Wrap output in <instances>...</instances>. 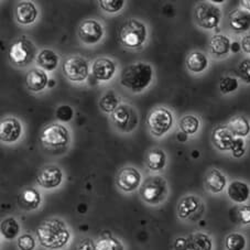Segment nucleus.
<instances>
[{"label": "nucleus", "instance_id": "nucleus-4", "mask_svg": "<svg viewBox=\"0 0 250 250\" xmlns=\"http://www.w3.org/2000/svg\"><path fill=\"white\" fill-rule=\"evenodd\" d=\"M146 28L139 20L130 19L125 22L119 31L122 44L129 49H139L146 40Z\"/></svg>", "mask_w": 250, "mask_h": 250}, {"label": "nucleus", "instance_id": "nucleus-45", "mask_svg": "<svg viewBox=\"0 0 250 250\" xmlns=\"http://www.w3.org/2000/svg\"><path fill=\"white\" fill-rule=\"evenodd\" d=\"M240 5L243 7V9L250 11V0H241Z\"/></svg>", "mask_w": 250, "mask_h": 250}, {"label": "nucleus", "instance_id": "nucleus-30", "mask_svg": "<svg viewBox=\"0 0 250 250\" xmlns=\"http://www.w3.org/2000/svg\"><path fill=\"white\" fill-rule=\"evenodd\" d=\"M0 232L6 240H14L20 234V224L14 217H7L0 224Z\"/></svg>", "mask_w": 250, "mask_h": 250}, {"label": "nucleus", "instance_id": "nucleus-36", "mask_svg": "<svg viewBox=\"0 0 250 250\" xmlns=\"http://www.w3.org/2000/svg\"><path fill=\"white\" fill-rule=\"evenodd\" d=\"M17 246L19 250H34L37 247V241L30 234H23L17 239Z\"/></svg>", "mask_w": 250, "mask_h": 250}, {"label": "nucleus", "instance_id": "nucleus-38", "mask_svg": "<svg viewBox=\"0 0 250 250\" xmlns=\"http://www.w3.org/2000/svg\"><path fill=\"white\" fill-rule=\"evenodd\" d=\"M237 222L243 226H250V204L240 205L236 210Z\"/></svg>", "mask_w": 250, "mask_h": 250}, {"label": "nucleus", "instance_id": "nucleus-32", "mask_svg": "<svg viewBox=\"0 0 250 250\" xmlns=\"http://www.w3.org/2000/svg\"><path fill=\"white\" fill-rule=\"evenodd\" d=\"M248 246V241L246 236L241 232H230L225 238V249L226 250H246Z\"/></svg>", "mask_w": 250, "mask_h": 250}, {"label": "nucleus", "instance_id": "nucleus-23", "mask_svg": "<svg viewBox=\"0 0 250 250\" xmlns=\"http://www.w3.org/2000/svg\"><path fill=\"white\" fill-rule=\"evenodd\" d=\"M25 85L31 92H41L47 85V75L45 71L41 70V68L30 70L25 76Z\"/></svg>", "mask_w": 250, "mask_h": 250}, {"label": "nucleus", "instance_id": "nucleus-35", "mask_svg": "<svg viewBox=\"0 0 250 250\" xmlns=\"http://www.w3.org/2000/svg\"><path fill=\"white\" fill-rule=\"evenodd\" d=\"M238 87H239V82L236 77L225 76L223 77L221 82H219V90H221V93L224 95L234 93L238 89Z\"/></svg>", "mask_w": 250, "mask_h": 250}, {"label": "nucleus", "instance_id": "nucleus-25", "mask_svg": "<svg viewBox=\"0 0 250 250\" xmlns=\"http://www.w3.org/2000/svg\"><path fill=\"white\" fill-rule=\"evenodd\" d=\"M188 250H214V241L208 234L203 231L193 232L188 236Z\"/></svg>", "mask_w": 250, "mask_h": 250}, {"label": "nucleus", "instance_id": "nucleus-31", "mask_svg": "<svg viewBox=\"0 0 250 250\" xmlns=\"http://www.w3.org/2000/svg\"><path fill=\"white\" fill-rule=\"evenodd\" d=\"M120 103V98L116 95L114 90H107L99 99V107L103 111L107 114H113L118 108Z\"/></svg>", "mask_w": 250, "mask_h": 250}, {"label": "nucleus", "instance_id": "nucleus-27", "mask_svg": "<svg viewBox=\"0 0 250 250\" xmlns=\"http://www.w3.org/2000/svg\"><path fill=\"white\" fill-rule=\"evenodd\" d=\"M146 167L151 171H161L167 166V154L161 149H152L146 154Z\"/></svg>", "mask_w": 250, "mask_h": 250}, {"label": "nucleus", "instance_id": "nucleus-20", "mask_svg": "<svg viewBox=\"0 0 250 250\" xmlns=\"http://www.w3.org/2000/svg\"><path fill=\"white\" fill-rule=\"evenodd\" d=\"M236 137L227 126H219L214 129L212 133V141L219 151H230Z\"/></svg>", "mask_w": 250, "mask_h": 250}, {"label": "nucleus", "instance_id": "nucleus-8", "mask_svg": "<svg viewBox=\"0 0 250 250\" xmlns=\"http://www.w3.org/2000/svg\"><path fill=\"white\" fill-rule=\"evenodd\" d=\"M205 205L202 198L194 194L183 196L176 206V214L182 221H195L204 213Z\"/></svg>", "mask_w": 250, "mask_h": 250}, {"label": "nucleus", "instance_id": "nucleus-14", "mask_svg": "<svg viewBox=\"0 0 250 250\" xmlns=\"http://www.w3.org/2000/svg\"><path fill=\"white\" fill-rule=\"evenodd\" d=\"M104 28L97 20L88 19L83 21L79 27V37L86 44H95L102 40Z\"/></svg>", "mask_w": 250, "mask_h": 250}, {"label": "nucleus", "instance_id": "nucleus-10", "mask_svg": "<svg viewBox=\"0 0 250 250\" xmlns=\"http://www.w3.org/2000/svg\"><path fill=\"white\" fill-rule=\"evenodd\" d=\"M62 71L70 81L83 82L88 76L89 64L87 60L81 55H72L63 62Z\"/></svg>", "mask_w": 250, "mask_h": 250}, {"label": "nucleus", "instance_id": "nucleus-9", "mask_svg": "<svg viewBox=\"0 0 250 250\" xmlns=\"http://www.w3.org/2000/svg\"><path fill=\"white\" fill-rule=\"evenodd\" d=\"M40 140L49 148H61L67 146L70 141V132L63 125L51 124L42 129Z\"/></svg>", "mask_w": 250, "mask_h": 250}, {"label": "nucleus", "instance_id": "nucleus-18", "mask_svg": "<svg viewBox=\"0 0 250 250\" xmlns=\"http://www.w3.org/2000/svg\"><path fill=\"white\" fill-rule=\"evenodd\" d=\"M229 25L232 31L235 33H247L250 31V11L243 9V8H237L230 11L229 17Z\"/></svg>", "mask_w": 250, "mask_h": 250}, {"label": "nucleus", "instance_id": "nucleus-41", "mask_svg": "<svg viewBox=\"0 0 250 250\" xmlns=\"http://www.w3.org/2000/svg\"><path fill=\"white\" fill-rule=\"evenodd\" d=\"M239 77L246 84H250V59H245L238 64Z\"/></svg>", "mask_w": 250, "mask_h": 250}, {"label": "nucleus", "instance_id": "nucleus-22", "mask_svg": "<svg viewBox=\"0 0 250 250\" xmlns=\"http://www.w3.org/2000/svg\"><path fill=\"white\" fill-rule=\"evenodd\" d=\"M38 17L37 7L33 2L22 1L16 7V19L20 24L28 25L33 23Z\"/></svg>", "mask_w": 250, "mask_h": 250}, {"label": "nucleus", "instance_id": "nucleus-6", "mask_svg": "<svg viewBox=\"0 0 250 250\" xmlns=\"http://www.w3.org/2000/svg\"><path fill=\"white\" fill-rule=\"evenodd\" d=\"M194 19L198 27L203 29L217 28L222 20V10L212 1L200 2L194 9Z\"/></svg>", "mask_w": 250, "mask_h": 250}, {"label": "nucleus", "instance_id": "nucleus-13", "mask_svg": "<svg viewBox=\"0 0 250 250\" xmlns=\"http://www.w3.org/2000/svg\"><path fill=\"white\" fill-rule=\"evenodd\" d=\"M63 181V172L57 166L43 167L37 174V183L46 189L57 188Z\"/></svg>", "mask_w": 250, "mask_h": 250}, {"label": "nucleus", "instance_id": "nucleus-19", "mask_svg": "<svg viewBox=\"0 0 250 250\" xmlns=\"http://www.w3.org/2000/svg\"><path fill=\"white\" fill-rule=\"evenodd\" d=\"M204 187L212 194H219L227 188V178L221 170L210 169L205 175Z\"/></svg>", "mask_w": 250, "mask_h": 250}, {"label": "nucleus", "instance_id": "nucleus-1", "mask_svg": "<svg viewBox=\"0 0 250 250\" xmlns=\"http://www.w3.org/2000/svg\"><path fill=\"white\" fill-rule=\"evenodd\" d=\"M40 245L47 250H61L71 241V231L66 223L60 218H50L37 228Z\"/></svg>", "mask_w": 250, "mask_h": 250}, {"label": "nucleus", "instance_id": "nucleus-12", "mask_svg": "<svg viewBox=\"0 0 250 250\" xmlns=\"http://www.w3.org/2000/svg\"><path fill=\"white\" fill-rule=\"evenodd\" d=\"M142 184V176L136 167H123L116 176V185L125 193H132L140 188Z\"/></svg>", "mask_w": 250, "mask_h": 250}, {"label": "nucleus", "instance_id": "nucleus-16", "mask_svg": "<svg viewBox=\"0 0 250 250\" xmlns=\"http://www.w3.org/2000/svg\"><path fill=\"white\" fill-rule=\"evenodd\" d=\"M17 203H18L19 208L22 210H25V212L36 210L40 208L42 203L41 194L36 188H25L19 193Z\"/></svg>", "mask_w": 250, "mask_h": 250}, {"label": "nucleus", "instance_id": "nucleus-42", "mask_svg": "<svg viewBox=\"0 0 250 250\" xmlns=\"http://www.w3.org/2000/svg\"><path fill=\"white\" fill-rule=\"evenodd\" d=\"M75 250H96V243L90 238H83L77 244Z\"/></svg>", "mask_w": 250, "mask_h": 250}, {"label": "nucleus", "instance_id": "nucleus-15", "mask_svg": "<svg viewBox=\"0 0 250 250\" xmlns=\"http://www.w3.org/2000/svg\"><path fill=\"white\" fill-rule=\"evenodd\" d=\"M227 196L235 204H246L250 200V185L240 180H234L226 188Z\"/></svg>", "mask_w": 250, "mask_h": 250}, {"label": "nucleus", "instance_id": "nucleus-11", "mask_svg": "<svg viewBox=\"0 0 250 250\" xmlns=\"http://www.w3.org/2000/svg\"><path fill=\"white\" fill-rule=\"evenodd\" d=\"M111 120L120 131L130 132L138 125V114L131 106L119 105L111 114Z\"/></svg>", "mask_w": 250, "mask_h": 250}, {"label": "nucleus", "instance_id": "nucleus-39", "mask_svg": "<svg viewBox=\"0 0 250 250\" xmlns=\"http://www.w3.org/2000/svg\"><path fill=\"white\" fill-rule=\"evenodd\" d=\"M55 116H57V118L60 120V122L68 123L73 119V116H74V110H73L71 106L62 105V106L58 107Z\"/></svg>", "mask_w": 250, "mask_h": 250}, {"label": "nucleus", "instance_id": "nucleus-33", "mask_svg": "<svg viewBox=\"0 0 250 250\" xmlns=\"http://www.w3.org/2000/svg\"><path fill=\"white\" fill-rule=\"evenodd\" d=\"M201 123L196 116L193 115H187L180 120V129L181 131L185 133L187 136H193L200 129Z\"/></svg>", "mask_w": 250, "mask_h": 250}, {"label": "nucleus", "instance_id": "nucleus-2", "mask_svg": "<svg viewBox=\"0 0 250 250\" xmlns=\"http://www.w3.org/2000/svg\"><path fill=\"white\" fill-rule=\"evenodd\" d=\"M153 77V70L150 64L138 62L124 68L120 83L133 93H140L150 85Z\"/></svg>", "mask_w": 250, "mask_h": 250}, {"label": "nucleus", "instance_id": "nucleus-5", "mask_svg": "<svg viewBox=\"0 0 250 250\" xmlns=\"http://www.w3.org/2000/svg\"><path fill=\"white\" fill-rule=\"evenodd\" d=\"M37 50L36 46L31 40L28 38L22 37L16 40L9 47V57L10 62L18 67H25L31 64L34 58L37 59Z\"/></svg>", "mask_w": 250, "mask_h": 250}, {"label": "nucleus", "instance_id": "nucleus-17", "mask_svg": "<svg viewBox=\"0 0 250 250\" xmlns=\"http://www.w3.org/2000/svg\"><path fill=\"white\" fill-rule=\"evenodd\" d=\"M22 133V126L18 119L8 117L0 123V139L3 142H15Z\"/></svg>", "mask_w": 250, "mask_h": 250}, {"label": "nucleus", "instance_id": "nucleus-29", "mask_svg": "<svg viewBox=\"0 0 250 250\" xmlns=\"http://www.w3.org/2000/svg\"><path fill=\"white\" fill-rule=\"evenodd\" d=\"M227 127L236 138H245L250 135V122L244 116L231 118Z\"/></svg>", "mask_w": 250, "mask_h": 250}, {"label": "nucleus", "instance_id": "nucleus-40", "mask_svg": "<svg viewBox=\"0 0 250 250\" xmlns=\"http://www.w3.org/2000/svg\"><path fill=\"white\" fill-rule=\"evenodd\" d=\"M231 154L232 157L236 159L243 158L246 153V146H245V140L244 138H236L234 144L231 146Z\"/></svg>", "mask_w": 250, "mask_h": 250}, {"label": "nucleus", "instance_id": "nucleus-21", "mask_svg": "<svg viewBox=\"0 0 250 250\" xmlns=\"http://www.w3.org/2000/svg\"><path fill=\"white\" fill-rule=\"evenodd\" d=\"M115 72L116 65L110 59H97L93 64V75L98 81H109L110 79H113Z\"/></svg>", "mask_w": 250, "mask_h": 250}, {"label": "nucleus", "instance_id": "nucleus-34", "mask_svg": "<svg viewBox=\"0 0 250 250\" xmlns=\"http://www.w3.org/2000/svg\"><path fill=\"white\" fill-rule=\"evenodd\" d=\"M96 250H125V247L119 239L113 236H106L96 241Z\"/></svg>", "mask_w": 250, "mask_h": 250}, {"label": "nucleus", "instance_id": "nucleus-26", "mask_svg": "<svg viewBox=\"0 0 250 250\" xmlns=\"http://www.w3.org/2000/svg\"><path fill=\"white\" fill-rule=\"evenodd\" d=\"M37 64L43 71H54L59 64V55L50 49L42 50L37 55Z\"/></svg>", "mask_w": 250, "mask_h": 250}, {"label": "nucleus", "instance_id": "nucleus-43", "mask_svg": "<svg viewBox=\"0 0 250 250\" xmlns=\"http://www.w3.org/2000/svg\"><path fill=\"white\" fill-rule=\"evenodd\" d=\"M173 250H188V237H176L173 241Z\"/></svg>", "mask_w": 250, "mask_h": 250}, {"label": "nucleus", "instance_id": "nucleus-44", "mask_svg": "<svg viewBox=\"0 0 250 250\" xmlns=\"http://www.w3.org/2000/svg\"><path fill=\"white\" fill-rule=\"evenodd\" d=\"M240 47L246 54H250V31L246 33L241 39Z\"/></svg>", "mask_w": 250, "mask_h": 250}, {"label": "nucleus", "instance_id": "nucleus-37", "mask_svg": "<svg viewBox=\"0 0 250 250\" xmlns=\"http://www.w3.org/2000/svg\"><path fill=\"white\" fill-rule=\"evenodd\" d=\"M124 0H99V6L108 14L118 12L124 7Z\"/></svg>", "mask_w": 250, "mask_h": 250}, {"label": "nucleus", "instance_id": "nucleus-28", "mask_svg": "<svg viewBox=\"0 0 250 250\" xmlns=\"http://www.w3.org/2000/svg\"><path fill=\"white\" fill-rule=\"evenodd\" d=\"M208 66V59L204 53L198 52H192L188 55L187 58V67L188 71L193 73H202L204 72Z\"/></svg>", "mask_w": 250, "mask_h": 250}, {"label": "nucleus", "instance_id": "nucleus-3", "mask_svg": "<svg viewBox=\"0 0 250 250\" xmlns=\"http://www.w3.org/2000/svg\"><path fill=\"white\" fill-rule=\"evenodd\" d=\"M141 200L151 206H158L166 202L169 195L167 180L160 175L149 176L140 187Z\"/></svg>", "mask_w": 250, "mask_h": 250}, {"label": "nucleus", "instance_id": "nucleus-7", "mask_svg": "<svg viewBox=\"0 0 250 250\" xmlns=\"http://www.w3.org/2000/svg\"><path fill=\"white\" fill-rule=\"evenodd\" d=\"M146 125L152 136L162 137L173 126V115L165 107H159L148 115Z\"/></svg>", "mask_w": 250, "mask_h": 250}, {"label": "nucleus", "instance_id": "nucleus-24", "mask_svg": "<svg viewBox=\"0 0 250 250\" xmlns=\"http://www.w3.org/2000/svg\"><path fill=\"white\" fill-rule=\"evenodd\" d=\"M230 39L225 34H215L209 40V51L214 57L223 58L230 52Z\"/></svg>", "mask_w": 250, "mask_h": 250}]
</instances>
